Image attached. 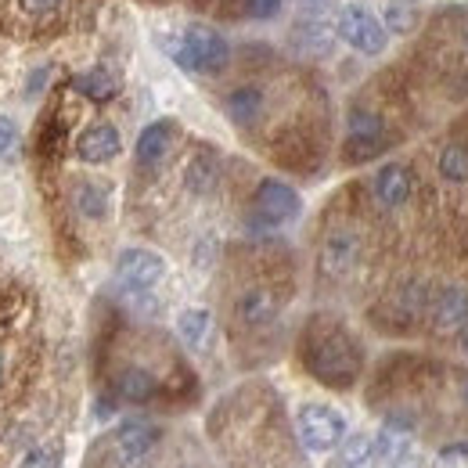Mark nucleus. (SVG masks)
Here are the masks:
<instances>
[{
	"label": "nucleus",
	"mask_w": 468,
	"mask_h": 468,
	"mask_svg": "<svg viewBox=\"0 0 468 468\" xmlns=\"http://www.w3.org/2000/svg\"><path fill=\"white\" fill-rule=\"evenodd\" d=\"M443 458H468V443H458V447H447Z\"/></svg>",
	"instance_id": "obj_31"
},
{
	"label": "nucleus",
	"mask_w": 468,
	"mask_h": 468,
	"mask_svg": "<svg viewBox=\"0 0 468 468\" xmlns=\"http://www.w3.org/2000/svg\"><path fill=\"white\" fill-rule=\"evenodd\" d=\"M371 191H375V202L386 206V209H400L408 206L410 191H414V180L404 163H386L378 166V174L371 180Z\"/></svg>",
	"instance_id": "obj_11"
},
{
	"label": "nucleus",
	"mask_w": 468,
	"mask_h": 468,
	"mask_svg": "<svg viewBox=\"0 0 468 468\" xmlns=\"http://www.w3.org/2000/svg\"><path fill=\"white\" fill-rule=\"evenodd\" d=\"M72 202L87 220H105L112 209V187L105 180H80L72 191Z\"/></svg>",
	"instance_id": "obj_19"
},
{
	"label": "nucleus",
	"mask_w": 468,
	"mask_h": 468,
	"mask_svg": "<svg viewBox=\"0 0 468 468\" xmlns=\"http://www.w3.org/2000/svg\"><path fill=\"white\" fill-rule=\"evenodd\" d=\"M282 7H285V0H241L245 18H252V22H271L282 15Z\"/></svg>",
	"instance_id": "obj_26"
},
{
	"label": "nucleus",
	"mask_w": 468,
	"mask_h": 468,
	"mask_svg": "<svg viewBox=\"0 0 468 468\" xmlns=\"http://www.w3.org/2000/svg\"><path fill=\"white\" fill-rule=\"evenodd\" d=\"M360 260V238L353 231H332L321 245V271L328 278H346Z\"/></svg>",
	"instance_id": "obj_10"
},
{
	"label": "nucleus",
	"mask_w": 468,
	"mask_h": 468,
	"mask_svg": "<svg viewBox=\"0 0 468 468\" xmlns=\"http://www.w3.org/2000/svg\"><path fill=\"white\" fill-rule=\"evenodd\" d=\"M263 90L260 87H238V90H231L228 94V101H224V109H228V116H231V122H238V126H252L256 119L263 116Z\"/></svg>",
	"instance_id": "obj_22"
},
{
	"label": "nucleus",
	"mask_w": 468,
	"mask_h": 468,
	"mask_svg": "<svg viewBox=\"0 0 468 468\" xmlns=\"http://www.w3.org/2000/svg\"><path fill=\"white\" fill-rule=\"evenodd\" d=\"M22 141V130L11 116H0V159H7Z\"/></svg>",
	"instance_id": "obj_27"
},
{
	"label": "nucleus",
	"mask_w": 468,
	"mask_h": 468,
	"mask_svg": "<svg viewBox=\"0 0 468 468\" xmlns=\"http://www.w3.org/2000/svg\"><path fill=\"white\" fill-rule=\"evenodd\" d=\"M295 432L299 443L310 454H332L346 440V414L335 410L332 404H299L295 410Z\"/></svg>",
	"instance_id": "obj_3"
},
{
	"label": "nucleus",
	"mask_w": 468,
	"mask_h": 468,
	"mask_svg": "<svg viewBox=\"0 0 468 468\" xmlns=\"http://www.w3.org/2000/svg\"><path fill=\"white\" fill-rule=\"evenodd\" d=\"M72 87L83 94V98H90V101H112L119 94V76L116 69H109V65H94V69H87V72H80L76 80H72Z\"/></svg>",
	"instance_id": "obj_21"
},
{
	"label": "nucleus",
	"mask_w": 468,
	"mask_h": 468,
	"mask_svg": "<svg viewBox=\"0 0 468 468\" xmlns=\"http://www.w3.org/2000/svg\"><path fill=\"white\" fill-rule=\"evenodd\" d=\"M174 137H176V126L174 119H155V122H148L144 130H141V137H137V148H133V155H137V166H144V170H155L166 155H170V148H174Z\"/></svg>",
	"instance_id": "obj_12"
},
{
	"label": "nucleus",
	"mask_w": 468,
	"mask_h": 468,
	"mask_svg": "<svg viewBox=\"0 0 468 468\" xmlns=\"http://www.w3.org/2000/svg\"><path fill=\"white\" fill-rule=\"evenodd\" d=\"M418 18H421L418 0H389V4L382 7V26H386V33H397V37L414 33Z\"/></svg>",
	"instance_id": "obj_23"
},
{
	"label": "nucleus",
	"mask_w": 468,
	"mask_h": 468,
	"mask_svg": "<svg viewBox=\"0 0 468 468\" xmlns=\"http://www.w3.org/2000/svg\"><path fill=\"white\" fill-rule=\"evenodd\" d=\"M462 397H465V404H468V378H465V389H462Z\"/></svg>",
	"instance_id": "obj_33"
},
{
	"label": "nucleus",
	"mask_w": 468,
	"mask_h": 468,
	"mask_svg": "<svg viewBox=\"0 0 468 468\" xmlns=\"http://www.w3.org/2000/svg\"><path fill=\"white\" fill-rule=\"evenodd\" d=\"M155 393H159V378L148 367L130 364L116 375V397L126 404H148Z\"/></svg>",
	"instance_id": "obj_18"
},
{
	"label": "nucleus",
	"mask_w": 468,
	"mask_h": 468,
	"mask_svg": "<svg viewBox=\"0 0 468 468\" xmlns=\"http://www.w3.org/2000/svg\"><path fill=\"white\" fill-rule=\"evenodd\" d=\"M303 213V198L292 184L278 180V176H267L256 184V195H252V220L260 228H285L292 224L295 217Z\"/></svg>",
	"instance_id": "obj_5"
},
{
	"label": "nucleus",
	"mask_w": 468,
	"mask_h": 468,
	"mask_svg": "<svg viewBox=\"0 0 468 468\" xmlns=\"http://www.w3.org/2000/svg\"><path fill=\"white\" fill-rule=\"evenodd\" d=\"M176 335L187 350H206L209 335H213V317L206 306H187L176 314Z\"/></svg>",
	"instance_id": "obj_20"
},
{
	"label": "nucleus",
	"mask_w": 468,
	"mask_h": 468,
	"mask_svg": "<svg viewBox=\"0 0 468 468\" xmlns=\"http://www.w3.org/2000/svg\"><path fill=\"white\" fill-rule=\"evenodd\" d=\"M0 378H4V360H0Z\"/></svg>",
	"instance_id": "obj_34"
},
{
	"label": "nucleus",
	"mask_w": 468,
	"mask_h": 468,
	"mask_svg": "<svg viewBox=\"0 0 468 468\" xmlns=\"http://www.w3.org/2000/svg\"><path fill=\"white\" fill-rule=\"evenodd\" d=\"M163 432L152 421H122L112 432V454L122 468H141L159 447Z\"/></svg>",
	"instance_id": "obj_7"
},
{
	"label": "nucleus",
	"mask_w": 468,
	"mask_h": 468,
	"mask_svg": "<svg viewBox=\"0 0 468 468\" xmlns=\"http://www.w3.org/2000/svg\"><path fill=\"white\" fill-rule=\"evenodd\" d=\"M440 176L447 184H468V148L465 144H447L440 152Z\"/></svg>",
	"instance_id": "obj_24"
},
{
	"label": "nucleus",
	"mask_w": 468,
	"mask_h": 468,
	"mask_svg": "<svg viewBox=\"0 0 468 468\" xmlns=\"http://www.w3.org/2000/svg\"><path fill=\"white\" fill-rule=\"evenodd\" d=\"M289 44L303 58H324L335 48V29H328L321 18H299L289 33Z\"/></svg>",
	"instance_id": "obj_14"
},
{
	"label": "nucleus",
	"mask_w": 468,
	"mask_h": 468,
	"mask_svg": "<svg viewBox=\"0 0 468 468\" xmlns=\"http://www.w3.org/2000/svg\"><path fill=\"white\" fill-rule=\"evenodd\" d=\"M61 0H18V11L29 18H48L51 11H58Z\"/></svg>",
	"instance_id": "obj_28"
},
{
	"label": "nucleus",
	"mask_w": 468,
	"mask_h": 468,
	"mask_svg": "<svg viewBox=\"0 0 468 468\" xmlns=\"http://www.w3.org/2000/svg\"><path fill=\"white\" fill-rule=\"evenodd\" d=\"M163 278H166V260L159 252H152V249L133 245V249H122L116 256V282L126 292H152Z\"/></svg>",
	"instance_id": "obj_6"
},
{
	"label": "nucleus",
	"mask_w": 468,
	"mask_h": 468,
	"mask_svg": "<svg viewBox=\"0 0 468 468\" xmlns=\"http://www.w3.org/2000/svg\"><path fill=\"white\" fill-rule=\"evenodd\" d=\"M122 152V137L112 122H90L80 137H76V155L87 166H105Z\"/></svg>",
	"instance_id": "obj_9"
},
{
	"label": "nucleus",
	"mask_w": 468,
	"mask_h": 468,
	"mask_svg": "<svg viewBox=\"0 0 468 468\" xmlns=\"http://www.w3.org/2000/svg\"><path fill=\"white\" fill-rule=\"evenodd\" d=\"M303 18H324L328 11H335V0H299Z\"/></svg>",
	"instance_id": "obj_29"
},
{
	"label": "nucleus",
	"mask_w": 468,
	"mask_h": 468,
	"mask_svg": "<svg viewBox=\"0 0 468 468\" xmlns=\"http://www.w3.org/2000/svg\"><path fill=\"white\" fill-rule=\"evenodd\" d=\"M462 346H465V353H468V324L462 328Z\"/></svg>",
	"instance_id": "obj_32"
},
{
	"label": "nucleus",
	"mask_w": 468,
	"mask_h": 468,
	"mask_svg": "<svg viewBox=\"0 0 468 468\" xmlns=\"http://www.w3.org/2000/svg\"><path fill=\"white\" fill-rule=\"evenodd\" d=\"M393 451V436H353L346 440L343 454H339V468H378Z\"/></svg>",
	"instance_id": "obj_15"
},
{
	"label": "nucleus",
	"mask_w": 468,
	"mask_h": 468,
	"mask_svg": "<svg viewBox=\"0 0 468 468\" xmlns=\"http://www.w3.org/2000/svg\"><path fill=\"white\" fill-rule=\"evenodd\" d=\"M217 184H220V155L209 152V148L195 152L187 159V166H184V187L202 198V195H213Z\"/></svg>",
	"instance_id": "obj_16"
},
{
	"label": "nucleus",
	"mask_w": 468,
	"mask_h": 468,
	"mask_svg": "<svg viewBox=\"0 0 468 468\" xmlns=\"http://www.w3.org/2000/svg\"><path fill=\"white\" fill-rule=\"evenodd\" d=\"M382 148H386V122L367 109H353L346 119V159L364 163L375 159Z\"/></svg>",
	"instance_id": "obj_8"
},
{
	"label": "nucleus",
	"mask_w": 468,
	"mask_h": 468,
	"mask_svg": "<svg viewBox=\"0 0 468 468\" xmlns=\"http://www.w3.org/2000/svg\"><path fill=\"white\" fill-rule=\"evenodd\" d=\"M163 51L184 69V72H195V76H209V72H220L228 61H231V44L224 40L220 29L206 26V22H191L184 26L180 33H170L163 40Z\"/></svg>",
	"instance_id": "obj_2"
},
{
	"label": "nucleus",
	"mask_w": 468,
	"mask_h": 468,
	"mask_svg": "<svg viewBox=\"0 0 468 468\" xmlns=\"http://www.w3.org/2000/svg\"><path fill=\"white\" fill-rule=\"evenodd\" d=\"M18 468H61V454L55 443H44V447H33L22 462H18Z\"/></svg>",
	"instance_id": "obj_25"
},
{
	"label": "nucleus",
	"mask_w": 468,
	"mask_h": 468,
	"mask_svg": "<svg viewBox=\"0 0 468 468\" xmlns=\"http://www.w3.org/2000/svg\"><path fill=\"white\" fill-rule=\"evenodd\" d=\"M48 76H51V65H40V69H33V76H29V90H26V94L33 98L37 90H44V87H48Z\"/></svg>",
	"instance_id": "obj_30"
},
{
	"label": "nucleus",
	"mask_w": 468,
	"mask_h": 468,
	"mask_svg": "<svg viewBox=\"0 0 468 468\" xmlns=\"http://www.w3.org/2000/svg\"><path fill=\"white\" fill-rule=\"evenodd\" d=\"M278 310H282V303H278V295L271 292V289H245V292L238 295V303H234L238 321L245 328H252V332L274 324L278 321Z\"/></svg>",
	"instance_id": "obj_13"
},
{
	"label": "nucleus",
	"mask_w": 468,
	"mask_h": 468,
	"mask_svg": "<svg viewBox=\"0 0 468 468\" xmlns=\"http://www.w3.org/2000/svg\"><path fill=\"white\" fill-rule=\"evenodd\" d=\"M335 37L364 58H378L389 48V33H386L382 18L360 4H346L335 11Z\"/></svg>",
	"instance_id": "obj_4"
},
{
	"label": "nucleus",
	"mask_w": 468,
	"mask_h": 468,
	"mask_svg": "<svg viewBox=\"0 0 468 468\" xmlns=\"http://www.w3.org/2000/svg\"><path fill=\"white\" fill-rule=\"evenodd\" d=\"M306 367L332 389H350L360 375V350L339 324H314L306 332Z\"/></svg>",
	"instance_id": "obj_1"
},
{
	"label": "nucleus",
	"mask_w": 468,
	"mask_h": 468,
	"mask_svg": "<svg viewBox=\"0 0 468 468\" xmlns=\"http://www.w3.org/2000/svg\"><path fill=\"white\" fill-rule=\"evenodd\" d=\"M432 317L436 328L443 332H462L468 324V292L462 285H447L443 292L432 299Z\"/></svg>",
	"instance_id": "obj_17"
}]
</instances>
